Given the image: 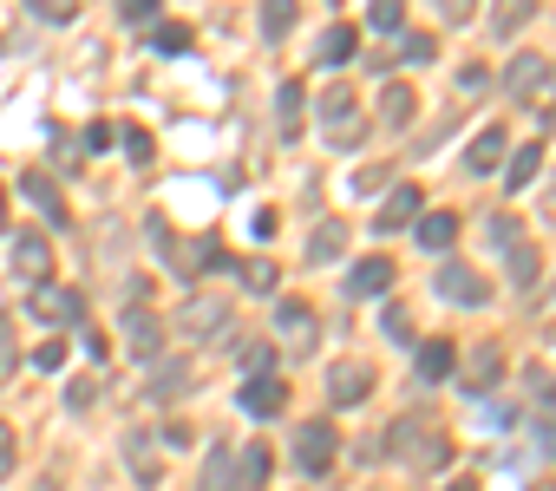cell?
Wrapping results in <instances>:
<instances>
[{
    "instance_id": "obj_1",
    "label": "cell",
    "mask_w": 556,
    "mask_h": 491,
    "mask_svg": "<svg viewBox=\"0 0 556 491\" xmlns=\"http://www.w3.org/2000/svg\"><path fill=\"white\" fill-rule=\"evenodd\" d=\"M387 445H393V452H400L406 465H419V471H432V465H445V458H452V445H445V432H439V426H432L426 413H419V419H400Z\"/></svg>"
},
{
    "instance_id": "obj_2",
    "label": "cell",
    "mask_w": 556,
    "mask_h": 491,
    "mask_svg": "<svg viewBox=\"0 0 556 491\" xmlns=\"http://www.w3.org/2000/svg\"><path fill=\"white\" fill-rule=\"evenodd\" d=\"M334 452H341V432H334L328 419H308V426L295 432V465H302L308 478H321V471H334Z\"/></svg>"
},
{
    "instance_id": "obj_3",
    "label": "cell",
    "mask_w": 556,
    "mask_h": 491,
    "mask_svg": "<svg viewBox=\"0 0 556 491\" xmlns=\"http://www.w3.org/2000/svg\"><path fill=\"white\" fill-rule=\"evenodd\" d=\"M439 295H445L452 309H484V302H491V282H484L478 269H465V263H445V269H439Z\"/></svg>"
},
{
    "instance_id": "obj_4",
    "label": "cell",
    "mask_w": 556,
    "mask_h": 491,
    "mask_svg": "<svg viewBox=\"0 0 556 491\" xmlns=\"http://www.w3.org/2000/svg\"><path fill=\"white\" fill-rule=\"evenodd\" d=\"M328 393H334V406H361V400L374 393V367H367V361H341V367L328 374Z\"/></svg>"
},
{
    "instance_id": "obj_5",
    "label": "cell",
    "mask_w": 556,
    "mask_h": 491,
    "mask_svg": "<svg viewBox=\"0 0 556 491\" xmlns=\"http://www.w3.org/2000/svg\"><path fill=\"white\" fill-rule=\"evenodd\" d=\"M282 406H289V387L275 380V374H255V380L242 387V413H249V419H275Z\"/></svg>"
},
{
    "instance_id": "obj_6",
    "label": "cell",
    "mask_w": 556,
    "mask_h": 491,
    "mask_svg": "<svg viewBox=\"0 0 556 491\" xmlns=\"http://www.w3.org/2000/svg\"><path fill=\"white\" fill-rule=\"evenodd\" d=\"M321 118H328L334 144H354V86H328L321 92Z\"/></svg>"
},
{
    "instance_id": "obj_7",
    "label": "cell",
    "mask_w": 556,
    "mask_h": 491,
    "mask_svg": "<svg viewBox=\"0 0 556 491\" xmlns=\"http://www.w3.org/2000/svg\"><path fill=\"white\" fill-rule=\"evenodd\" d=\"M34 309H40V322H86V295L79 289H53V282H40V295H34Z\"/></svg>"
},
{
    "instance_id": "obj_8",
    "label": "cell",
    "mask_w": 556,
    "mask_h": 491,
    "mask_svg": "<svg viewBox=\"0 0 556 491\" xmlns=\"http://www.w3.org/2000/svg\"><path fill=\"white\" fill-rule=\"evenodd\" d=\"M125 341H131L138 361H157V348H164V322H157L151 309H125Z\"/></svg>"
},
{
    "instance_id": "obj_9",
    "label": "cell",
    "mask_w": 556,
    "mask_h": 491,
    "mask_svg": "<svg viewBox=\"0 0 556 491\" xmlns=\"http://www.w3.org/2000/svg\"><path fill=\"white\" fill-rule=\"evenodd\" d=\"M497 380H504V348H497V341L471 348V354H465V387H471V393H491Z\"/></svg>"
},
{
    "instance_id": "obj_10",
    "label": "cell",
    "mask_w": 556,
    "mask_h": 491,
    "mask_svg": "<svg viewBox=\"0 0 556 491\" xmlns=\"http://www.w3.org/2000/svg\"><path fill=\"white\" fill-rule=\"evenodd\" d=\"M14 269H21L27 282H47V269H53V250H47V236H40V229L14 236Z\"/></svg>"
},
{
    "instance_id": "obj_11",
    "label": "cell",
    "mask_w": 556,
    "mask_h": 491,
    "mask_svg": "<svg viewBox=\"0 0 556 491\" xmlns=\"http://www.w3.org/2000/svg\"><path fill=\"white\" fill-rule=\"evenodd\" d=\"M393 289V263L387 256H367V263H354V276H348V295H387Z\"/></svg>"
},
{
    "instance_id": "obj_12",
    "label": "cell",
    "mask_w": 556,
    "mask_h": 491,
    "mask_svg": "<svg viewBox=\"0 0 556 491\" xmlns=\"http://www.w3.org/2000/svg\"><path fill=\"white\" fill-rule=\"evenodd\" d=\"M549 79V66L536 60V53H517L510 60V73H504V86H510V99H536V86Z\"/></svg>"
},
{
    "instance_id": "obj_13",
    "label": "cell",
    "mask_w": 556,
    "mask_h": 491,
    "mask_svg": "<svg viewBox=\"0 0 556 491\" xmlns=\"http://www.w3.org/2000/svg\"><path fill=\"white\" fill-rule=\"evenodd\" d=\"M504 144H510V138H504L497 125H484V131L471 138V151H465V164H471V171L484 177V171H497V164H504Z\"/></svg>"
},
{
    "instance_id": "obj_14",
    "label": "cell",
    "mask_w": 556,
    "mask_h": 491,
    "mask_svg": "<svg viewBox=\"0 0 556 491\" xmlns=\"http://www.w3.org/2000/svg\"><path fill=\"white\" fill-rule=\"evenodd\" d=\"M21 190H27V197H34V210H40V216H47V223H53V229H60V223H66V203H60V190H53V184H47V171H27V177H21Z\"/></svg>"
},
{
    "instance_id": "obj_15",
    "label": "cell",
    "mask_w": 556,
    "mask_h": 491,
    "mask_svg": "<svg viewBox=\"0 0 556 491\" xmlns=\"http://www.w3.org/2000/svg\"><path fill=\"white\" fill-rule=\"evenodd\" d=\"M419 197H426L419 184H400V190H393V197L380 203V229H406V223L419 216Z\"/></svg>"
},
{
    "instance_id": "obj_16",
    "label": "cell",
    "mask_w": 556,
    "mask_h": 491,
    "mask_svg": "<svg viewBox=\"0 0 556 491\" xmlns=\"http://www.w3.org/2000/svg\"><path fill=\"white\" fill-rule=\"evenodd\" d=\"M458 374V348L452 341H426L419 348V380H452Z\"/></svg>"
},
{
    "instance_id": "obj_17",
    "label": "cell",
    "mask_w": 556,
    "mask_h": 491,
    "mask_svg": "<svg viewBox=\"0 0 556 491\" xmlns=\"http://www.w3.org/2000/svg\"><path fill=\"white\" fill-rule=\"evenodd\" d=\"M354 53H361V34H354V27H328L321 47H315L321 66H341V60H354Z\"/></svg>"
},
{
    "instance_id": "obj_18",
    "label": "cell",
    "mask_w": 556,
    "mask_h": 491,
    "mask_svg": "<svg viewBox=\"0 0 556 491\" xmlns=\"http://www.w3.org/2000/svg\"><path fill=\"white\" fill-rule=\"evenodd\" d=\"M341 250H348V223H334V216H328V223L315 229V242H308V263H334Z\"/></svg>"
},
{
    "instance_id": "obj_19",
    "label": "cell",
    "mask_w": 556,
    "mask_h": 491,
    "mask_svg": "<svg viewBox=\"0 0 556 491\" xmlns=\"http://www.w3.org/2000/svg\"><path fill=\"white\" fill-rule=\"evenodd\" d=\"M242 465H236V478H242V491H262L268 484V465H275V452L268 445H249V452H236Z\"/></svg>"
},
{
    "instance_id": "obj_20",
    "label": "cell",
    "mask_w": 556,
    "mask_h": 491,
    "mask_svg": "<svg viewBox=\"0 0 556 491\" xmlns=\"http://www.w3.org/2000/svg\"><path fill=\"white\" fill-rule=\"evenodd\" d=\"M151 47H157L164 60H177V53H190V27H184V21H157V27H151Z\"/></svg>"
},
{
    "instance_id": "obj_21",
    "label": "cell",
    "mask_w": 556,
    "mask_h": 491,
    "mask_svg": "<svg viewBox=\"0 0 556 491\" xmlns=\"http://www.w3.org/2000/svg\"><path fill=\"white\" fill-rule=\"evenodd\" d=\"M536 171H543V144H517V158L504 164V177H510V190H523V184H530Z\"/></svg>"
},
{
    "instance_id": "obj_22",
    "label": "cell",
    "mask_w": 556,
    "mask_h": 491,
    "mask_svg": "<svg viewBox=\"0 0 556 491\" xmlns=\"http://www.w3.org/2000/svg\"><path fill=\"white\" fill-rule=\"evenodd\" d=\"M184 387H190V367H184V361H164V367L151 374V400H177Z\"/></svg>"
},
{
    "instance_id": "obj_23",
    "label": "cell",
    "mask_w": 556,
    "mask_h": 491,
    "mask_svg": "<svg viewBox=\"0 0 556 491\" xmlns=\"http://www.w3.org/2000/svg\"><path fill=\"white\" fill-rule=\"evenodd\" d=\"M452 236H458V216H419V242H426V250H452Z\"/></svg>"
},
{
    "instance_id": "obj_24",
    "label": "cell",
    "mask_w": 556,
    "mask_h": 491,
    "mask_svg": "<svg viewBox=\"0 0 556 491\" xmlns=\"http://www.w3.org/2000/svg\"><path fill=\"white\" fill-rule=\"evenodd\" d=\"M530 14H536V0H497V14H491V27H497V34L510 40V34H517V27L530 21Z\"/></svg>"
},
{
    "instance_id": "obj_25",
    "label": "cell",
    "mask_w": 556,
    "mask_h": 491,
    "mask_svg": "<svg viewBox=\"0 0 556 491\" xmlns=\"http://www.w3.org/2000/svg\"><path fill=\"white\" fill-rule=\"evenodd\" d=\"M289 27H295V0H262V34L282 40Z\"/></svg>"
},
{
    "instance_id": "obj_26",
    "label": "cell",
    "mask_w": 556,
    "mask_h": 491,
    "mask_svg": "<svg viewBox=\"0 0 556 491\" xmlns=\"http://www.w3.org/2000/svg\"><path fill=\"white\" fill-rule=\"evenodd\" d=\"M275 315H282V335H295V341H302V348H308V341H315V315H308V309H302V302H282V309H275Z\"/></svg>"
},
{
    "instance_id": "obj_27",
    "label": "cell",
    "mask_w": 556,
    "mask_h": 491,
    "mask_svg": "<svg viewBox=\"0 0 556 491\" xmlns=\"http://www.w3.org/2000/svg\"><path fill=\"white\" fill-rule=\"evenodd\" d=\"M406 118H413V92H406V86H387V99H380V125L400 131Z\"/></svg>"
},
{
    "instance_id": "obj_28",
    "label": "cell",
    "mask_w": 556,
    "mask_h": 491,
    "mask_svg": "<svg viewBox=\"0 0 556 491\" xmlns=\"http://www.w3.org/2000/svg\"><path fill=\"white\" fill-rule=\"evenodd\" d=\"M184 328H190V335H216V328H223V302H197V309H184Z\"/></svg>"
},
{
    "instance_id": "obj_29",
    "label": "cell",
    "mask_w": 556,
    "mask_h": 491,
    "mask_svg": "<svg viewBox=\"0 0 556 491\" xmlns=\"http://www.w3.org/2000/svg\"><path fill=\"white\" fill-rule=\"evenodd\" d=\"M229 458H236L229 445H210V458H203V484L210 491H229Z\"/></svg>"
},
{
    "instance_id": "obj_30",
    "label": "cell",
    "mask_w": 556,
    "mask_h": 491,
    "mask_svg": "<svg viewBox=\"0 0 556 491\" xmlns=\"http://www.w3.org/2000/svg\"><path fill=\"white\" fill-rule=\"evenodd\" d=\"M367 21H374L380 34H400V27H406V0H374Z\"/></svg>"
},
{
    "instance_id": "obj_31",
    "label": "cell",
    "mask_w": 556,
    "mask_h": 491,
    "mask_svg": "<svg viewBox=\"0 0 556 491\" xmlns=\"http://www.w3.org/2000/svg\"><path fill=\"white\" fill-rule=\"evenodd\" d=\"M302 92H308V86H302V79H289V86H282V99H275V105H282V131H289V138H295V125H302Z\"/></svg>"
},
{
    "instance_id": "obj_32",
    "label": "cell",
    "mask_w": 556,
    "mask_h": 491,
    "mask_svg": "<svg viewBox=\"0 0 556 491\" xmlns=\"http://www.w3.org/2000/svg\"><path fill=\"white\" fill-rule=\"evenodd\" d=\"M504 256H510V282L530 289L536 282V250H523V242H517V250H504Z\"/></svg>"
},
{
    "instance_id": "obj_33",
    "label": "cell",
    "mask_w": 556,
    "mask_h": 491,
    "mask_svg": "<svg viewBox=\"0 0 556 491\" xmlns=\"http://www.w3.org/2000/svg\"><path fill=\"white\" fill-rule=\"evenodd\" d=\"M27 361H34L40 374H60V367H66V341H53V335H47V341H40V348H34Z\"/></svg>"
},
{
    "instance_id": "obj_34",
    "label": "cell",
    "mask_w": 556,
    "mask_h": 491,
    "mask_svg": "<svg viewBox=\"0 0 556 491\" xmlns=\"http://www.w3.org/2000/svg\"><path fill=\"white\" fill-rule=\"evenodd\" d=\"M125 452H131V478H144V484H151V478H157V458H151V445L131 432V439H125Z\"/></svg>"
},
{
    "instance_id": "obj_35",
    "label": "cell",
    "mask_w": 556,
    "mask_h": 491,
    "mask_svg": "<svg viewBox=\"0 0 556 491\" xmlns=\"http://www.w3.org/2000/svg\"><path fill=\"white\" fill-rule=\"evenodd\" d=\"M236 361H242V367H249V380H255V374H268V367H275V348H268V341H249Z\"/></svg>"
},
{
    "instance_id": "obj_36",
    "label": "cell",
    "mask_w": 556,
    "mask_h": 491,
    "mask_svg": "<svg viewBox=\"0 0 556 491\" xmlns=\"http://www.w3.org/2000/svg\"><path fill=\"white\" fill-rule=\"evenodd\" d=\"M92 400H99V374H79V380L66 387V406H73V413H86Z\"/></svg>"
},
{
    "instance_id": "obj_37",
    "label": "cell",
    "mask_w": 556,
    "mask_h": 491,
    "mask_svg": "<svg viewBox=\"0 0 556 491\" xmlns=\"http://www.w3.org/2000/svg\"><path fill=\"white\" fill-rule=\"evenodd\" d=\"M14 361H21V341H14V322H8V315H0V380H8V374H14Z\"/></svg>"
},
{
    "instance_id": "obj_38",
    "label": "cell",
    "mask_w": 556,
    "mask_h": 491,
    "mask_svg": "<svg viewBox=\"0 0 556 491\" xmlns=\"http://www.w3.org/2000/svg\"><path fill=\"white\" fill-rule=\"evenodd\" d=\"M27 8H34L40 21H73V14L86 8V0H27Z\"/></svg>"
},
{
    "instance_id": "obj_39",
    "label": "cell",
    "mask_w": 556,
    "mask_h": 491,
    "mask_svg": "<svg viewBox=\"0 0 556 491\" xmlns=\"http://www.w3.org/2000/svg\"><path fill=\"white\" fill-rule=\"evenodd\" d=\"M118 21H131V27L157 21V0H118Z\"/></svg>"
},
{
    "instance_id": "obj_40",
    "label": "cell",
    "mask_w": 556,
    "mask_h": 491,
    "mask_svg": "<svg viewBox=\"0 0 556 491\" xmlns=\"http://www.w3.org/2000/svg\"><path fill=\"white\" fill-rule=\"evenodd\" d=\"M118 138H125V151H131L138 164H151V131H138V125H125Z\"/></svg>"
},
{
    "instance_id": "obj_41",
    "label": "cell",
    "mask_w": 556,
    "mask_h": 491,
    "mask_svg": "<svg viewBox=\"0 0 556 491\" xmlns=\"http://www.w3.org/2000/svg\"><path fill=\"white\" fill-rule=\"evenodd\" d=\"M242 282L249 289H275V263H242Z\"/></svg>"
},
{
    "instance_id": "obj_42",
    "label": "cell",
    "mask_w": 556,
    "mask_h": 491,
    "mask_svg": "<svg viewBox=\"0 0 556 491\" xmlns=\"http://www.w3.org/2000/svg\"><path fill=\"white\" fill-rule=\"evenodd\" d=\"M491 242H497V250H517V223L510 216H491Z\"/></svg>"
},
{
    "instance_id": "obj_43",
    "label": "cell",
    "mask_w": 556,
    "mask_h": 491,
    "mask_svg": "<svg viewBox=\"0 0 556 491\" xmlns=\"http://www.w3.org/2000/svg\"><path fill=\"white\" fill-rule=\"evenodd\" d=\"M484 79H491L484 66H465V73H458V92H465V99H478V92H484Z\"/></svg>"
},
{
    "instance_id": "obj_44",
    "label": "cell",
    "mask_w": 556,
    "mask_h": 491,
    "mask_svg": "<svg viewBox=\"0 0 556 491\" xmlns=\"http://www.w3.org/2000/svg\"><path fill=\"white\" fill-rule=\"evenodd\" d=\"M400 53H406L413 66H426V60H432V40H419V34H406V47H400Z\"/></svg>"
},
{
    "instance_id": "obj_45",
    "label": "cell",
    "mask_w": 556,
    "mask_h": 491,
    "mask_svg": "<svg viewBox=\"0 0 556 491\" xmlns=\"http://www.w3.org/2000/svg\"><path fill=\"white\" fill-rule=\"evenodd\" d=\"M105 144H112V125H105V118H92V125H86V151H105Z\"/></svg>"
},
{
    "instance_id": "obj_46",
    "label": "cell",
    "mask_w": 556,
    "mask_h": 491,
    "mask_svg": "<svg viewBox=\"0 0 556 491\" xmlns=\"http://www.w3.org/2000/svg\"><path fill=\"white\" fill-rule=\"evenodd\" d=\"M14 471V426H0V478Z\"/></svg>"
},
{
    "instance_id": "obj_47",
    "label": "cell",
    "mask_w": 556,
    "mask_h": 491,
    "mask_svg": "<svg viewBox=\"0 0 556 491\" xmlns=\"http://www.w3.org/2000/svg\"><path fill=\"white\" fill-rule=\"evenodd\" d=\"M387 335H400V341L413 335V322H406V309H387Z\"/></svg>"
},
{
    "instance_id": "obj_48",
    "label": "cell",
    "mask_w": 556,
    "mask_h": 491,
    "mask_svg": "<svg viewBox=\"0 0 556 491\" xmlns=\"http://www.w3.org/2000/svg\"><path fill=\"white\" fill-rule=\"evenodd\" d=\"M530 491H556V478H536V484H530Z\"/></svg>"
},
{
    "instance_id": "obj_49",
    "label": "cell",
    "mask_w": 556,
    "mask_h": 491,
    "mask_svg": "<svg viewBox=\"0 0 556 491\" xmlns=\"http://www.w3.org/2000/svg\"><path fill=\"white\" fill-rule=\"evenodd\" d=\"M452 491H478V484H471V478H458V484H452Z\"/></svg>"
},
{
    "instance_id": "obj_50",
    "label": "cell",
    "mask_w": 556,
    "mask_h": 491,
    "mask_svg": "<svg viewBox=\"0 0 556 491\" xmlns=\"http://www.w3.org/2000/svg\"><path fill=\"white\" fill-rule=\"evenodd\" d=\"M0 223H8V190H0Z\"/></svg>"
},
{
    "instance_id": "obj_51",
    "label": "cell",
    "mask_w": 556,
    "mask_h": 491,
    "mask_svg": "<svg viewBox=\"0 0 556 491\" xmlns=\"http://www.w3.org/2000/svg\"><path fill=\"white\" fill-rule=\"evenodd\" d=\"M549 223H556V190H549Z\"/></svg>"
}]
</instances>
